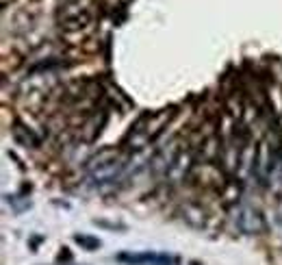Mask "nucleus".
<instances>
[{
  "label": "nucleus",
  "mask_w": 282,
  "mask_h": 265,
  "mask_svg": "<svg viewBox=\"0 0 282 265\" xmlns=\"http://www.w3.org/2000/svg\"><path fill=\"white\" fill-rule=\"evenodd\" d=\"M119 263H128V265H178V261L174 257L159 255V252H139V255H117L115 257Z\"/></svg>",
  "instance_id": "obj_1"
},
{
  "label": "nucleus",
  "mask_w": 282,
  "mask_h": 265,
  "mask_svg": "<svg viewBox=\"0 0 282 265\" xmlns=\"http://www.w3.org/2000/svg\"><path fill=\"white\" fill-rule=\"evenodd\" d=\"M237 224L243 233H259L263 228V222H261V215L256 211H250V209H243L237 218Z\"/></svg>",
  "instance_id": "obj_2"
},
{
  "label": "nucleus",
  "mask_w": 282,
  "mask_h": 265,
  "mask_svg": "<svg viewBox=\"0 0 282 265\" xmlns=\"http://www.w3.org/2000/svg\"><path fill=\"white\" fill-rule=\"evenodd\" d=\"M76 242H79L81 246H85V248L87 250H94V248H98V246H100V242H98V239H92V237H85V235H76Z\"/></svg>",
  "instance_id": "obj_3"
}]
</instances>
